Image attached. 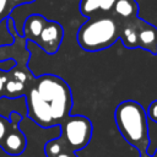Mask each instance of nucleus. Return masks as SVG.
<instances>
[{
	"instance_id": "obj_1",
	"label": "nucleus",
	"mask_w": 157,
	"mask_h": 157,
	"mask_svg": "<svg viewBox=\"0 0 157 157\" xmlns=\"http://www.w3.org/2000/svg\"><path fill=\"white\" fill-rule=\"evenodd\" d=\"M114 120L120 135L139 151L140 157H150L148 118L144 107L132 99L123 101L115 108Z\"/></svg>"
},
{
	"instance_id": "obj_2",
	"label": "nucleus",
	"mask_w": 157,
	"mask_h": 157,
	"mask_svg": "<svg viewBox=\"0 0 157 157\" xmlns=\"http://www.w3.org/2000/svg\"><path fill=\"white\" fill-rule=\"evenodd\" d=\"M32 86L48 108L54 125H60L70 115L72 108V94L69 85L56 75L44 74L36 76Z\"/></svg>"
},
{
	"instance_id": "obj_3",
	"label": "nucleus",
	"mask_w": 157,
	"mask_h": 157,
	"mask_svg": "<svg viewBox=\"0 0 157 157\" xmlns=\"http://www.w3.org/2000/svg\"><path fill=\"white\" fill-rule=\"evenodd\" d=\"M120 34V23L112 16H98L88 18L77 31V43L90 53L101 52L113 45Z\"/></svg>"
},
{
	"instance_id": "obj_4",
	"label": "nucleus",
	"mask_w": 157,
	"mask_h": 157,
	"mask_svg": "<svg viewBox=\"0 0 157 157\" xmlns=\"http://www.w3.org/2000/svg\"><path fill=\"white\" fill-rule=\"evenodd\" d=\"M119 39L128 49L142 48L148 53L157 54V27L139 16L119 22Z\"/></svg>"
},
{
	"instance_id": "obj_5",
	"label": "nucleus",
	"mask_w": 157,
	"mask_h": 157,
	"mask_svg": "<svg viewBox=\"0 0 157 157\" xmlns=\"http://www.w3.org/2000/svg\"><path fill=\"white\" fill-rule=\"evenodd\" d=\"M60 139L69 151H80L85 148L92 137L93 126L85 115H69L60 125Z\"/></svg>"
},
{
	"instance_id": "obj_6",
	"label": "nucleus",
	"mask_w": 157,
	"mask_h": 157,
	"mask_svg": "<svg viewBox=\"0 0 157 157\" xmlns=\"http://www.w3.org/2000/svg\"><path fill=\"white\" fill-rule=\"evenodd\" d=\"M9 120H10V126L0 148H2L10 156H20L25 152L27 147L26 135L20 129L22 115L18 112L12 110L9 115Z\"/></svg>"
},
{
	"instance_id": "obj_7",
	"label": "nucleus",
	"mask_w": 157,
	"mask_h": 157,
	"mask_svg": "<svg viewBox=\"0 0 157 157\" xmlns=\"http://www.w3.org/2000/svg\"><path fill=\"white\" fill-rule=\"evenodd\" d=\"M63 38H64L63 26L58 21L48 20L36 44L47 54L53 55L59 50Z\"/></svg>"
},
{
	"instance_id": "obj_8",
	"label": "nucleus",
	"mask_w": 157,
	"mask_h": 157,
	"mask_svg": "<svg viewBox=\"0 0 157 157\" xmlns=\"http://www.w3.org/2000/svg\"><path fill=\"white\" fill-rule=\"evenodd\" d=\"M117 0H80V12L87 18L110 15Z\"/></svg>"
},
{
	"instance_id": "obj_9",
	"label": "nucleus",
	"mask_w": 157,
	"mask_h": 157,
	"mask_svg": "<svg viewBox=\"0 0 157 157\" xmlns=\"http://www.w3.org/2000/svg\"><path fill=\"white\" fill-rule=\"evenodd\" d=\"M47 21L48 20L43 15H39V13L29 15L26 18L25 23H23V36H25V38L28 42L37 43V40L39 38V34L42 33Z\"/></svg>"
},
{
	"instance_id": "obj_10",
	"label": "nucleus",
	"mask_w": 157,
	"mask_h": 157,
	"mask_svg": "<svg viewBox=\"0 0 157 157\" xmlns=\"http://www.w3.org/2000/svg\"><path fill=\"white\" fill-rule=\"evenodd\" d=\"M110 15L119 22L130 20L139 16V4L136 0H117Z\"/></svg>"
},
{
	"instance_id": "obj_11",
	"label": "nucleus",
	"mask_w": 157,
	"mask_h": 157,
	"mask_svg": "<svg viewBox=\"0 0 157 157\" xmlns=\"http://www.w3.org/2000/svg\"><path fill=\"white\" fill-rule=\"evenodd\" d=\"M65 150H67V148L65 147V145L60 137L52 139L44 145V153L47 157H53V156H55V155H58Z\"/></svg>"
},
{
	"instance_id": "obj_12",
	"label": "nucleus",
	"mask_w": 157,
	"mask_h": 157,
	"mask_svg": "<svg viewBox=\"0 0 157 157\" xmlns=\"http://www.w3.org/2000/svg\"><path fill=\"white\" fill-rule=\"evenodd\" d=\"M12 10L13 9L10 4V0H0V23L6 21L7 17H10Z\"/></svg>"
},
{
	"instance_id": "obj_13",
	"label": "nucleus",
	"mask_w": 157,
	"mask_h": 157,
	"mask_svg": "<svg viewBox=\"0 0 157 157\" xmlns=\"http://www.w3.org/2000/svg\"><path fill=\"white\" fill-rule=\"evenodd\" d=\"M9 126H10V120L9 118H5L2 115H0V147L2 145V141L7 134V130H9Z\"/></svg>"
},
{
	"instance_id": "obj_14",
	"label": "nucleus",
	"mask_w": 157,
	"mask_h": 157,
	"mask_svg": "<svg viewBox=\"0 0 157 157\" xmlns=\"http://www.w3.org/2000/svg\"><path fill=\"white\" fill-rule=\"evenodd\" d=\"M146 114H147V118L148 119H151L152 121L157 123V99L152 101L148 104V108L146 110Z\"/></svg>"
},
{
	"instance_id": "obj_15",
	"label": "nucleus",
	"mask_w": 157,
	"mask_h": 157,
	"mask_svg": "<svg viewBox=\"0 0 157 157\" xmlns=\"http://www.w3.org/2000/svg\"><path fill=\"white\" fill-rule=\"evenodd\" d=\"M36 0H10V4L12 6V9L20 6V5H25V4H31V2H34Z\"/></svg>"
},
{
	"instance_id": "obj_16",
	"label": "nucleus",
	"mask_w": 157,
	"mask_h": 157,
	"mask_svg": "<svg viewBox=\"0 0 157 157\" xmlns=\"http://www.w3.org/2000/svg\"><path fill=\"white\" fill-rule=\"evenodd\" d=\"M53 157H78V156H77L76 152H74V151L65 150V151H63V152H60V153H58V155H55V156H53Z\"/></svg>"
},
{
	"instance_id": "obj_17",
	"label": "nucleus",
	"mask_w": 157,
	"mask_h": 157,
	"mask_svg": "<svg viewBox=\"0 0 157 157\" xmlns=\"http://www.w3.org/2000/svg\"><path fill=\"white\" fill-rule=\"evenodd\" d=\"M150 157H157V147H156V150L150 155Z\"/></svg>"
},
{
	"instance_id": "obj_18",
	"label": "nucleus",
	"mask_w": 157,
	"mask_h": 157,
	"mask_svg": "<svg viewBox=\"0 0 157 157\" xmlns=\"http://www.w3.org/2000/svg\"><path fill=\"white\" fill-rule=\"evenodd\" d=\"M0 25H1V23H0Z\"/></svg>"
}]
</instances>
